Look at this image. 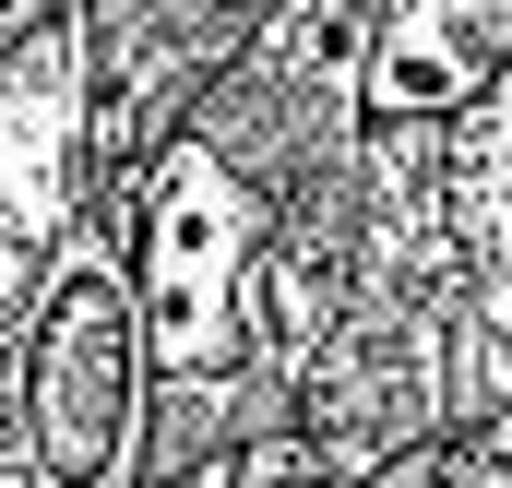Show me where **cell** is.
<instances>
[{"label":"cell","instance_id":"obj_4","mask_svg":"<svg viewBox=\"0 0 512 488\" xmlns=\"http://www.w3.org/2000/svg\"><path fill=\"white\" fill-rule=\"evenodd\" d=\"M60 12H72V0H0V60H12V48H24V36H48V24H60Z\"/></svg>","mask_w":512,"mask_h":488},{"label":"cell","instance_id":"obj_1","mask_svg":"<svg viewBox=\"0 0 512 488\" xmlns=\"http://www.w3.org/2000/svg\"><path fill=\"white\" fill-rule=\"evenodd\" d=\"M108 191L120 179L96 167V60H84V24L60 12L48 36H24L0 60V381H12V346H24L48 274L72 262Z\"/></svg>","mask_w":512,"mask_h":488},{"label":"cell","instance_id":"obj_2","mask_svg":"<svg viewBox=\"0 0 512 488\" xmlns=\"http://www.w3.org/2000/svg\"><path fill=\"white\" fill-rule=\"evenodd\" d=\"M274 12L286 0H72L84 60H96V167L143 179L203 120V96L274 36Z\"/></svg>","mask_w":512,"mask_h":488},{"label":"cell","instance_id":"obj_3","mask_svg":"<svg viewBox=\"0 0 512 488\" xmlns=\"http://www.w3.org/2000/svg\"><path fill=\"white\" fill-rule=\"evenodd\" d=\"M262 488H441V441H429V453H393V465H370V477H298V465H274Z\"/></svg>","mask_w":512,"mask_h":488}]
</instances>
